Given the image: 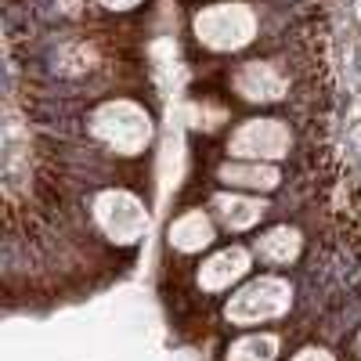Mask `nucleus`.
Here are the masks:
<instances>
[{"label":"nucleus","instance_id":"423d86ee","mask_svg":"<svg viewBox=\"0 0 361 361\" xmlns=\"http://www.w3.org/2000/svg\"><path fill=\"white\" fill-rule=\"evenodd\" d=\"M228 90L246 105H279L289 98V73L275 58H246L228 73Z\"/></svg>","mask_w":361,"mask_h":361},{"label":"nucleus","instance_id":"9b49d317","mask_svg":"<svg viewBox=\"0 0 361 361\" xmlns=\"http://www.w3.org/2000/svg\"><path fill=\"white\" fill-rule=\"evenodd\" d=\"M253 257L267 267H289L304 257V231L293 224H271L253 238Z\"/></svg>","mask_w":361,"mask_h":361},{"label":"nucleus","instance_id":"2eb2a0df","mask_svg":"<svg viewBox=\"0 0 361 361\" xmlns=\"http://www.w3.org/2000/svg\"><path fill=\"white\" fill-rule=\"evenodd\" d=\"M354 354L361 357V333H357V340H354Z\"/></svg>","mask_w":361,"mask_h":361},{"label":"nucleus","instance_id":"39448f33","mask_svg":"<svg viewBox=\"0 0 361 361\" xmlns=\"http://www.w3.org/2000/svg\"><path fill=\"white\" fill-rule=\"evenodd\" d=\"M228 159H257L279 163L293 152V127L282 116H246L224 137Z\"/></svg>","mask_w":361,"mask_h":361},{"label":"nucleus","instance_id":"7ed1b4c3","mask_svg":"<svg viewBox=\"0 0 361 361\" xmlns=\"http://www.w3.org/2000/svg\"><path fill=\"white\" fill-rule=\"evenodd\" d=\"M293 311V282L282 275H257L235 286L224 300V322L235 329H260Z\"/></svg>","mask_w":361,"mask_h":361},{"label":"nucleus","instance_id":"1a4fd4ad","mask_svg":"<svg viewBox=\"0 0 361 361\" xmlns=\"http://www.w3.org/2000/svg\"><path fill=\"white\" fill-rule=\"evenodd\" d=\"M209 209H214V217L224 231H253L264 217H267V199L264 195H250V192H217L214 199H209Z\"/></svg>","mask_w":361,"mask_h":361},{"label":"nucleus","instance_id":"f8f14e48","mask_svg":"<svg viewBox=\"0 0 361 361\" xmlns=\"http://www.w3.org/2000/svg\"><path fill=\"white\" fill-rule=\"evenodd\" d=\"M279 354H282V336L257 329V333L231 340L224 350V361H279Z\"/></svg>","mask_w":361,"mask_h":361},{"label":"nucleus","instance_id":"0eeeda50","mask_svg":"<svg viewBox=\"0 0 361 361\" xmlns=\"http://www.w3.org/2000/svg\"><path fill=\"white\" fill-rule=\"evenodd\" d=\"M253 271V250L250 246H221L209 257H202V264L195 267V286L202 293H228L235 286H243Z\"/></svg>","mask_w":361,"mask_h":361},{"label":"nucleus","instance_id":"f257e3e1","mask_svg":"<svg viewBox=\"0 0 361 361\" xmlns=\"http://www.w3.org/2000/svg\"><path fill=\"white\" fill-rule=\"evenodd\" d=\"M87 134L94 137L102 148L109 152L134 159L145 156L148 145L156 137V123H152V112H148L141 102L134 98H105L94 112L87 116Z\"/></svg>","mask_w":361,"mask_h":361},{"label":"nucleus","instance_id":"f03ea898","mask_svg":"<svg viewBox=\"0 0 361 361\" xmlns=\"http://www.w3.org/2000/svg\"><path fill=\"white\" fill-rule=\"evenodd\" d=\"M192 37L209 54H238L260 37V15L250 0H209L192 15Z\"/></svg>","mask_w":361,"mask_h":361},{"label":"nucleus","instance_id":"20e7f679","mask_svg":"<svg viewBox=\"0 0 361 361\" xmlns=\"http://www.w3.org/2000/svg\"><path fill=\"white\" fill-rule=\"evenodd\" d=\"M90 221H94L98 235H105L112 246L130 250L148 231V206L137 192L123 185H109L90 195Z\"/></svg>","mask_w":361,"mask_h":361},{"label":"nucleus","instance_id":"4468645a","mask_svg":"<svg viewBox=\"0 0 361 361\" xmlns=\"http://www.w3.org/2000/svg\"><path fill=\"white\" fill-rule=\"evenodd\" d=\"M98 8H105V11H116V15H123V11H134V8H141L145 0H94Z\"/></svg>","mask_w":361,"mask_h":361},{"label":"nucleus","instance_id":"9d476101","mask_svg":"<svg viewBox=\"0 0 361 361\" xmlns=\"http://www.w3.org/2000/svg\"><path fill=\"white\" fill-rule=\"evenodd\" d=\"M217 180L228 188H238V192H257V195H267L282 185V170L279 163H257V159H224L217 166Z\"/></svg>","mask_w":361,"mask_h":361},{"label":"nucleus","instance_id":"6e6552de","mask_svg":"<svg viewBox=\"0 0 361 361\" xmlns=\"http://www.w3.org/2000/svg\"><path fill=\"white\" fill-rule=\"evenodd\" d=\"M166 243L180 257H195L217 243V217L202 206H192L185 214H177L166 228Z\"/></svg>","mask_w":361,"mask_h":361},{"label":"nucleus","instance_id":"ddd939ff","mask_svg":"<svg viewBox=\"0 0 361 361\" xmlns=\"http://www.w3.org/2000/svg\"><path fill=\"white\" fill-rule=\"evenodd\" d=\"M289 361H336V354L329 350V347H318V343H311V347H300Z\"/></svg>","mask_w":361,"mask_h":361}]
</instances>
